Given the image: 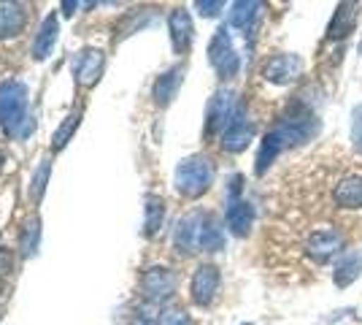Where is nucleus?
<instances>
[{"label":"nucleus","instance_id":"nucleus-3","mask_svg":"<svg viewBox=\"0 0 362 325\" xmlns=\"http://www.w3.org/2000/svg\"><path fill=\"white\" fill-rule=\"evenodd\" d=\"M28 87L19 81H8L0 87V122L8 127V133H14L28 117Z\"/></svg>","mask_w":362,"mask_h":325},{"label":"nucleus","instance_id":"nucleus-9","mask_svg":"<svg viewBox=\"0 0 362 325\" xmlns=\"http://www.w3.org/2000/svg\"><path fill=\"white\" fill-rule=\"evenodd\" d=\"M255 133H257L255 122H249L241 111H238V114L233 117V122L227 125V130L222 133V149L238 155V152H243V149L255 141Z\"/></svg>","mask_w":362,"mask_h":325},{"label":"nucleus","instance_id":"nucleus-24","mask_svg":"<svg viewBox=\"0 0 362 325\" xmlns=\"http://www.w3.org/2000/svg\"><path fill=\"white\" fill-rule=\"evenodd\" d=\"M38 241H41V222L33 217L30 222L25 225V233H22V241H19V249L25 258H33L38 252Z\"/></svg>","mask_w":362,"mask_h":325},{"label":"nucleus","instance_id":"nucleus-16","mask_svg":"<svg viewBox=\"0 0 362 325\" xmlns=\"http://www.w3.org/2000/svg\"><path fill=\"white\" fill-rule=\"evenodd\" d=\"M28 11L22 3H0V38H14L25 30Z\"/></svg>","mask_w":362,"mask_h":325},{"label":"nucleus","instance_id":"nucleus-8","mask_svg":"<svg viewBox=\"0 0 362 325\" xmlns=\"http://www.w3.org/2000/svg\"><path fill=\"white\" fill-rule=\"evenodd\" d=\"M206 217L209 215H203V212H192V215L181 217L179 225H176V233H173V244H176L179 252L189 255V252L200 249V231H203Z\"/></svg>","mask_w":362,"mask_h":325},{"label":"nucleus","instance_id":"nucleus-11","mask_svg":"<svg viewBox=\"0 0 362 325\" xmlns=\"http://www.w3.org/2000/svg\"><path fill=\"white\" fill-rule=\"evenodd\" d=\"M360 19V6L357 3H338L330 25H327V41H344L349 38Z\"/></svg>","mask_w":362,"mask_h":325},{"label":"nucleus","instance_id":"nucleus-5","mask_svg":"<svg viewBox=\"0 0 362 325\" xmlns=\"http://www.w3.org/2000/svg\"><path fill=\"white\" fill-rule=\"evenodd\" d=\"M235 95L230 90H216L206 106V136H219L225 133L227 125L235 117Z\"/></svg>","mask_w":362,"mask_h":325},{"label":"nucleus","instance_id":"nucleus-15","mask_svg":"<svg viewBox=\"0 0 362 325\" xmlns=\"http://www.w3.org/2000/svg\"><path fill=\"white\" fill-rule=\"evenodd\" d=\"M181 79H184V68H181V65L168 68L163 76H157L154 90H151V98H154L157 106H168V103L176 98V93H179V87H181Z\"/></svg>","mask_w":362,"mask_h":325},{"label":"nucleus","instance_id":"nucleus-33","mask_svg":"<svg viewBox=\"0 0 362 325\" xmlns=\"http://www.w3.org/2000/svg\"><path fill=\"white\" fill-rule=\"evenodd\" d=\"M360 52H362V47H360Z\"/></svg>","mask_w":362,"mask_h":325},{"label":"nucleus","instance_id":"nucleus-19","mask_svg":"<svg viewBox=\"0 0 362 325\" xmlns=\"http://www.w3.org/2000/svg\"><path fill=\"white\" fill-rule=\"evenodd\" d=\"M57 30H60V25H57V16L49 14L44 19V25H41V30L35 35V41H33V57L35 60H44L52 55V49L57 44Z\"/></svg>","mask_w":362,"mask_h":325},{"label":"nucleus","instance_id":"nucleus-29","mask_svg":"<svg viewBox=\"0 0 362 325\" xmlns=\"http://www.w3.org/2000/svg\"><path fill=\"white\" fill-rule=\"evenodd\" d=\"M195 8L200 11V16H216L225 8V3H219V0H197Z\"/></svg>","mask_w":362,"mask_h":325},{"label":"nucleus","instance_id":"nucleus-10","mask_svg":"<svg viewBox=\"0 0 362 325\" xmlns=\"http://www.w3.org/2000/svg\"><path fill=\"white\" fill-rule=\"evenodd\" d=\"M303 71V60L298 55H276L271 60L265 62V68H262V76L265 81H271V84H289V81H295V79L300 76Z\"/></svg>","mask_w":362,"mask_h":325},{"label":"nucleus","instance_id":"nucleus-28","mask_svg":"<svg viewBox=\"0 0 362 325\" xmlns=\"http://www.w3.org/2000/svg\"><path fill=\"white\" fill-rule=\"evenodd\" d=\"M160 325H192V323H189L187 312H181V309H168L165 314L160 317Z\"/></svg>","mask_w":362,"mask_h":325},{"label":"nucleus","instance_id":"nucleus-13","mask_svg":"<svg viewBox=\"0 0 362 325\" xmlns=\"http://www.w3.org/2000/svg\"><path fill=\"white\" fill-rule=\"evenodd\" d=\"M168 30H170V41H173L176 55H184L189 49V44H192V35H195L189 11L187 8H173L168 14Z\"/></svg>","mask_w":362,"mask_h":325},{"label":"nucleus","instance_id":"nucleus-23","mask_svg":"<svg viewBox=\"0 0 362 325\" xmlns=\"http://www.w3.org/2000/svg\"><path fill=\"white\" fill-rule=\"evenodd\" d=\"M222 247H225V233L219 228V222L209 215L206 222H203V231H200V249H206V252H219Z\"/></svg>","mask_w":362,"mask_h":325},{"label":"nucleus","instance_id":"nucleus-14","mask_svg":"<svg viewBox=\"0 0 362 325\" xmlns=\"http://www.w3.org/2000/svg\"><path fill=\"white\" fill-rule=\"evenodd\" d=\"M255 222V206L243 198H230L227 203V228L233 236H246Z\"/></svg>","mask_w":362,"mask_h":325},{"label":"nucleus","instance_id":"nucleus-25","mask_svg":"<svg viewBox=\"0 0 362 325\" xmlns=\"http://www.w3.org/2000/svg\"><path fill=\"white\" fill-rule=\"evenodd\" d=\"M78 122H81V108H76L74 114H68L65 122L57 127V133H54V149H62V147L71 141V136H74L76 127H78Z\"/></svg>","mask_w":362,"mask_h":325},{"label":"nucleus","instance_id":"nucleus-26","mask_svg":"<svg viewBox=\"0 0 362 325\" xmlns=\"http://www.w3.org/2000/svg\"><path fill=\"white\" fill-rule=\"evenodd\" d=\"M49 173H52V163H41V169L35 171V176H33V187H30L33 201H41V195H44V190H46V179H49Z\"/></svg>","mask_w":362,"mask_h":325},{"label":"nucleus","instance_id":"nucleus-12","mask_svg":"<svg viewBox=\"0 0 362 325\" xmlns=\"http://www.w3.org/2000/svg\"><path fill=\"white\" fill-rule=\"evenodd\" d=\"M341 247H344V239H341L338 231H317V233H311V239H308V244H305V252H308L311 261L327 263L330 258H335V255L341 252Z\"/></svg>","mask_w":362,"mask_h":325},{"label":"nucleus","instance_id":"nucleus-2","mask_svg":"<svg viewBox=\"0 0 362 325\" xmlns=\"http://www.w3.org/2000/svg\"><path fill=\"white\" fill-rule=\"evenodd\" d=\"M176 190L184 198H200L214 185V163L203 155H192L176 166Z\"/></svg>","mask_w":362,"mask_h":325},{"label":"nucleus","instance_id":"nucleus-20","mask_svg":"<svg viewBox=\"0 0 362 325\" xmlns=\"http://www.w3.org/2000/svg\"><path fill=\"white\" fill-rule=\"evenodd\" d=\"M362 274V255L360 252H349L344 255L338 266H335V274H332V282L338 285V287H349L351 282H357Z\"/></svg>","mask_w":362,"mask_h":325},{"label":"nucleus","instance_id":"nucleus-22","mask_svg":"<svg viewBox=\"0 0 362 325\" xmlns=\"http://www.w3.org/2000/svg\"><path fill=\"white\" fill-rule=\"evenodd\" d=\"M163 219H165V201L160 195H146V217H144V231L146 236H154V233L163 228Z\"/></svg>","mask_w":362,"mask_h":325},{"label":"nucleus","instance_id":"nucleus-21","mask_svg":"<svg viewBox=\"0 0 362 325\" xmlns=\"http://www.w3.org/2000/svg\"><path fill=\"white\" fill-rule=\"evenodd\" d=\"M262 8V3H255V0H238L230 6V28H238V30H249L252 22L257 19Z\"/></svg>","mask_w":362,"mask_h":325},{"label":"nucleus","instance_id":"nucleus-32","mask_svg":"<svg viewBox=\"0 0 362 325\" xmlns=\"http://www.w3.org/2000/svg\"><path fill=\"white\" fill-rule=\"evenodd\" d=\"M0 163H3V155H0Z\"/></svg>","mask_w":362,"mask_h":325},{"label":"nucleus","instance_id":"nucleus-6","mask_svg":"<svg viewBox=\"0 0 362 325\" xmlns=\"http://www.w3.org/2000/svg\"><path fill=\"white\" fill-rule=\"evenodd\" d=\"M141 290L144 298L151 304H163L170 295L176 293V274L165 266H151L141 277Z\"/></svg>","mask_w":362,"mask_h":325},{"label":"nucleus","instance_id":"nucleus-27","mask_svg":"<svg viewBox=\"0 0 362 325\" xmlns=\"http://www.w3.org/2000/svg\"><path fill=\"white\" fill-rule=\"evenodd\" d=\"M351 147L362 155V103L351 111Z\"/></svg>","mask_w":362,"mask_h":325},{"label":"nucleus","instance_id":"nucleus-1","mask_svg":"<svg viewBox=\"0 0 362 325\" xmlns=\"http://www.w3.org/2000/svg\"><path fill=\"white\" fill-rule=\"evenodd\" d=\"M319 130H322V122H319V117L311 108L292 106V111H289L287 117H281L279 125L259 144L255 160V173L257 176H265L268 169L276 163V157L281 155L284 149H292V147H300L305 141H311Z\"/></svg>","mask_w":362,"mask_h":325},{"label":"nucleus","instance_id":"nucleus-17","mask_svg":"<svg viewBox=\"0 0 362 325\" xmlns=\"http://www.w3.org/2000/svg\"><path fill=\"white\" fill-rule=\"evenodd\" d=\"M100 71H103V55L98 49L81 52V57L76 62V81L81 87H92L100 79Z\"/></svg>","mask_w":362,"mask_h":325},{"label":"nucleus","instance_id":"nucleus-18","mask_svg":"<svg viewBox=\"0 0 362 325\" xmlns=\"http://www.w3.org/2000/svg\"><path fill=\"white\" fill-rule=\"evenodd\" d=\"M332 201L341 209H362V176H346L332 190Z\"/></svg>","mask_w":362,"mask_h":325},{"label":"nucleus","instance_id":"nucleus-31","mask_svg":"<svg viewBox=\"0 0 362 325\" xmlns=\"http://www.w3.org/2000/svg\"><path fill=\"white\" fill-rule=\"evenodd\" d=\"M136 325H151V320H146V317H138Z\"/></svg>","mask_w":362,"mask_h":325},{"label":"nucleus","instance_id":"nucleus-7","mask_svg":"<svg viewBox=\"0 0 362 325\" xmlns=\"http://www.w3.org/2000/svg\"><path fill=\"white\" fill-rule=\"evenodd\" d=\"M219 268L214 263H203L197 266L195 277H192V285H189V290H192V301H195L197 307H209L214 301V295L219 290Z\"/></svg>","mask_w":362,"mask_h":325},{"label":"nucleus","instance_id":"nucleus-30","mask_svg":"<svg viewBox=\"0 0 362 325\" xmlns=\"http://www.w3.org/2000/svg\"><path fill=\"white\" fill-rule=\"evenodd\" d=\"M11 271V255L8 249H0V277H6Z\"/></svg>","mask_w":362,"mask_h":325},{"label":"nucleus","instance_id":"nucleus-4","mask_svg":"<svg viewBox=\"0 0 362 325\" xmlns=\"http://www.w3.org/2000/svg\"><path fill=\"white\" fill-rule=\"evenodd\" d=\"M209 62L214 65V71L219 74V79H233L241 68V57L230 41L227 28H219L214 33L211 44H209Z\"/></svg>","mask_w":362,"mask_h":325}]
</instances>
